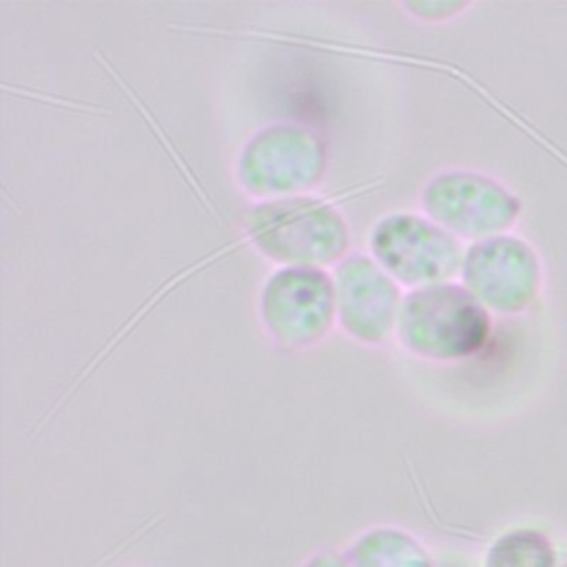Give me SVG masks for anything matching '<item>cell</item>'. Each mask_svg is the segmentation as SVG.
<instances>
[{"mask_svg":"<svg viewBox=\"0 0 567 567\" xmlns=\"http://www.w3.org/2000/svg\"><path fill=\"white\" fill-rule=\"evenodd\" d=\"M343 551L352 567H439L421 538L394 525L363 529Z\"/></svg>","mask_w":567,"mask_h":567,"instance_id":"2","label":"cell"},{"mask_svg":"<svg viewBox=\"0 0 567 567\" xmlns=\"http://www.w3.org/2000/svg\"><path fill=\"white\" fill-rule=\"evenodd\" d=\"M474 279L485 303L501 312H523L540 297L543 259L527 239L498 235L481 246Z\"/></svg>","mask_w":567,"mask_h":567,"instance_id":"1","label":"cell"},{"mask_svg":"<svg viewBox=\"0 0 567 567\" xmlns=\"http://www.w3.org/2000/svg\"><path fill=\"white\" fill-rule=\"evenodd\" d=\"M481 567H558V554L543 529L512 527L487 545Z\"/></svg>","mask_w":567,"mask_h":567,"instance_id":"3","label":"cell"},{"mask_svg":"<svg viewBox=\"0 0 567 567\" xmlns=\"http://www.w3.org/2000/svg\"><path fill=\"white\" fill-rule=\"evenodd\" d=\"M299 567H352L346 551L343 549H334V547H321L315 549L312 554H308Z\"/></svg>","mask_w":567,"mask_h":567,"instance_id":"4","label":"cell"}]
</instances>
